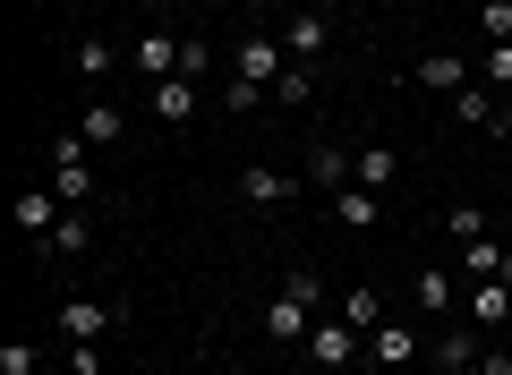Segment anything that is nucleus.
<instances>
[{"instance_id":"f257e3e1","label":"nucleus","mask_w":512,"mask_h":375,"mask_svg":"<svg viewBox=\"0 0 512 375\" xmlns=\"http://www.w3.org/2000/svg\"><path fill=\"white\" fill-rule=\"evenodd\" d=\"M299 350H308V367H325V375H342L350 367V358H359V324H350V316H316V333L308 341H299Z\"/></svg>"},{"instance_id":"e433bc0d","label":"nucleus","mask_w":512,"mask_h":375,"mask_svg":"<svg viewBox=\"0 0 512 375\" xmlns=\"http://www.w3.org/2000/svg\"><path fill=\"white\" fill-rule=\"evenodd\" d=\"M393 375H410V367H393Z\"/></svg>"},{"instance_id":"f704fd0d","label":"nucleus","mask_w":512,"mask_h":375,"mask_svg":"<svg viewBox=\"0 0 512 375\" xmlns=\"http://www.w3.org/2000/svg\"><path fill=\"white\" fill-rule=\"evenodd\" d=\"M495 282H504V290H512V248H504V265H495Z\"/></svg>"},{"instance_id":"a211bd4d","label":"nucleus","mask_w":512,"mask_h":375,"mask_svg":"<svg viewBox=\"0 0 512 375\" xmlns=\"http://www.w3.org/2000/svg\"><path fill=\"white\" fill-rule=\"evenodd\" d=\"M367 341H376L384 375H393V367H410V358H419V333H410V324H376V333H367Z\"/></svg>"},{"instance_id":"412c9836","label":"nucleus","mask_w":512,"mask_h":375,"mask_svg":"<svg viewBox=\"0 0 512 375\" xmlns=\"http://www.w3.org/2000/svg\"><path fill=\"white\" fill-rule=\"evenodd\" d=\"M120 128H128V111H111V103H86V128H77V137H86V145H120Z\"/></svg>"},{"instance_id":"0eeeda50","label":"nucleus","mask_w":512,"mask_h":375,"mask_svg":"<svg viewBox=\"0 0 512 375\" xmlns=\"http://www.w3.org/2000/svg\"><path fill=\"white\" fill-rule=\"evenodd\" d=\"M299 188H291V171H274V162H248L239 171V205H256V214H274V205H291Z\"/></svg>"},{"instance_id":"2f4dec72","label":"nucleus","mask_w":512,"mask_h":375,"mask_svg":"<svg viewBox=\"0 0 512 375\" xmlns=\"http://www.w3.org/2000/svg\"><path fill=\"white\" fill-rule=\"evenodd\" d=\"M282 290H299L308 307H325V282H316V265H291V282H282Z\"/></svg>"},{"instance_id":"f03ea898","label":"nucleus","mask_w":512,"mask_h":375,"mask_svg":"<svg viewBox=\"0 0 512 375\" xmlns=\"http://www.w3.org/2000/svg\"><path fill=\"white\" fill-rule=\"evenodd\" d=\"M282 69H291L282 35H248V43L231 52V77H248V86H265V94H274V77H282Z\"/></svg>"},{"instance_id":"6ab92c4d","label":"nucleus","mask_w":512,"mask_h":375,"mask_svg":"<svg viewBox=\"0 0 512 375\" xmlns=\"http://www.w3.org/2000/svg\"><path fill=\"white\" fill-rule=\"evenodd\" d=\"M77 248H86V205H69L52 222V239H43V256H77Z\"/></svg>"},{"instance_id":"9b49d317","label":"nucleus","mask_w":512,"mask_h":375,"mask_svg":"<svg viewBox=\"0 0 512 375\" xmlns=\"http://www.w3.org/2000/svg\"><path fill=\"white\" fill-rule=\"evenodd\" d=\"M478 350H487V341L470 333V316H453V324L436 333V375H453V367H478Z\"/></svg>"},{"instance_id":"ddd939ff","label":"nucleus","mask_w":512,"mask_h":375,"mask_svg":"<svg viewBox=\"0 0 512 375\" xmlns=\"http://www.w3.org/2000/svg\"><path fill=\"white\" fill-rule=\"evenodd\" d=\"M453 120H470V128H495V137H504V128H512L504 111H495V86H478V77H470V86L453 94Z\"/></svg>"},{"instance_id":"b1692460","label":"nucleus","mask_w":512,"mask_h":375,"mask_svg":"<svg viewBox=\"0 0 512 375\" xmlns=\"http://www.w3.org/2000/svg\"><path fill=\"white\" fill-rule=\"evenodd\" d=\"M274 103H291V111H299V103H316V77H308V60H291V69L274 77Z\"/></svg>"},{"instance_id":"c85d7f7f","label":"nucleus","mask_w":512,"mask_h":375,"mask_svg":"<svg viewBox=\"0 0 512 375\" xmlns=\"http://www.w3.org/2000/svg\"><path fill=\"white\" fill-rule=\"evenodd\" d=\"M478 26H487V43H512V0H478Z\"/></svg>"},{"instance_id":"bb28decb","label":"nucleus","mask_w":512,"mask_h":375,"mask_svg":"<svg viewBox=\"0 0 512 375\" xmlns=\"http://www.w3.org/2000/svg\"><path fill=\"white\" fill-rule=\"evenodd\" d=\"M0 375H43V350L35 341H0Z\"/></svg>"},{"instance_id":"4468645a","label":"nucleus","mask_w":512,"mask_h":375,"mask_svg":"<svg viewBox=\"0 0 512 375\" xmlns=\"http://www.w3.org/2000/svg\"><path fill=\"white\" fill-rule=\"evenodd\" d=\"M146 94H154V120H171V128L197 120V77H163V86H146Z\"/></svg>"},{"instance_id":"a878e982","label":"nucleus","mask_w":512,"mask_h":375,"mask_svg":"<svg viewBox=\"0 0 512 375\" xmlns=\"http://www.w3.org/2000/svg\"><path fill=\"white\" fill-rule=\"evenodd\" d=\"M214 69H222V60H214V43H205V35H180V77H197V86H205Z\"/></svg>"},{"instance_id":"dca6fc26","label":"nucleus","mask_w":512,"mask_h":375,"mask_svg":"<svg viewBox=\"0 0 512 375\" xmlns=\"http://www.w3.org/2000/svg\"><path fill=\"white\" fill-rule=\"evenodd\" d=\"M350 179H359V188H393V179H402V154H393V145H359Z\"/></svg>"},{"instance_id":"f3484780","label":"nucleus","mask_w":512,"mask_h":375,"mask_svg":"<svg viewBox=\"0 0 512 375\" xmlns=\"http://www.w3.org/2000/svg\"><path fill=\"white\" fill-rule=\"evenodd\" d=\"M333 214H342L350 231H376L384 205H376V188H359V179H350V188H333Z\"/></svg>"},{"instance_id":"cd10ccee","label":"nucleus","mask_w":512,"mask_h":375,"mask_svg":"<svg viewBox=\"0 0 512 375\" xmlns=\"http://www.w3.org/2000/svg\"><path fill=\"white\" fill-rule=\"evenodd\" d=\"M444 231H453V248H470V239H487V214H478V205H453Z\"/></svg>"},{"instance_id":"423d86ee","label":"nucleus","mask_w":512,"mask_h":375,"mask_svg":"<svg viewBox=\"0 0 512 375\" xmlns=\"http://www.w3.org/2000/svg\"><path fill=\"white\" fill-rule=\"evenodd\" d=\"M325 43H333L325 9H291V18H282V52H291V60H325Z\"/></svg>"},{"instance_id":"393cba45","label":"nucleus","mask_w":512,"mask_h":375,"mask_svg":"<svg viewBox=\"0 0 512 375\" xmlns=\"http://www.w3.org/2000/svg\"><path fill=\"white\" fill-rule=\"evenodd\" d=\"M478 86L512 94V43H487V52H478Z\"/></svg>"},{"instance_id":"2eb2a0df","label":"nucleus","mask_w":512,"mask_h":375,"mask_svg":"<svg viewBox=\"0 0 512 375\" xmlns=\"http://www.w3.org/2000/svg\"><path fill=\"white\" fill-rule=\"evenodd\" d=\"M461 316H470V324H512V290H504V282H470Z\"/></svg>"},{"instance_id":"20e7f679","label":"nucleus","mask_w":512,"mask_h":375,"mask_svg":"<svg viewBox=\"0 0 512 375\" xmlns=\"http://www.w3.org/2000/svg\"><path fill=\"white\" fill-rule=\"evenodd\" d=\"M128 69L146 77V86L180 77V35H171V26H146V35H137V52H128Z\"/></svg>"},{"instance_id":"7c9ffc66","label":"nucleus","mask_w":512,"mask_h":375,"mask_svg":"<svg viewBox=\"0 0 512 375\" xmlns=\"http://www.w3.org/2000/svg\"><path fill=\"white\" fill-rule=\"evenodd\" d=\"M222 103H231V111H256V103H265V86H248V77H222Z\"/></svg>"},{"instance_id":"4be33fe9","label":"nucleus","mask_w":512,"mask_h":375,"mask_svg":"<svg viewBox=\"0 0 512 375\" xmlns=\"http://www.w3.org/2000/svg\"><path fill=\"white\" fill-rule=\"evenodd\" d=\"M333 316H350L359 333H376V324H384V299H376V290H342V307H333Z\"/></svg>"},{"instance_id":"5701e85b","label":"nucleus","mask_w":512,"mask_h":375,"mask_svg":"<svg viewBox=\"0 0 512 375\" xmlns=\"http://www.w3.org/2000/svg\"><path fill=\"white\" fill-rule=\"evenodd\" d=\"M453 265L470 273V282H495V265H504V248H495V239H470V248H461Z\"/></svg>"},{"instance_id":"1a4fd4ad","label":"nucleus","mask_w":512,"mask_h":375,"mask_svg":"<svg viewBox=\"0 0 512 375\" xmlns=\"http://www.w3.org/2000/svg\"><path fill=\"white\" fill-rule=\"evenodd\" d=\"M60 333H69V341H103L111 333V324H120V307H94V299H60Z\"/></svg>"},{"instance_id":"c9c22d12","label":"nucleus","mask_w":512,"mask_h":375,"mask_svg":"<svg viewBox=\"0 0 512 375\" xmlns=\"http://www.w3.org/2000/svg\"><path fill=\"white\" fill-rule=\"evenodd\" d=\"M453 375H478V367H453Z\"/></svg>"},{"instance_id":"7ed1b4c3","label":"nucleus","mask_w":512,"mask_h":375,"mask_svg":"<svg viewBox=\"0 0 512 375\" xmlns=\"http://www.w3.org/2000/svg\"><path fill=\"white\" fill-rule=\"evenodd\" d=\"M52 188H60V205H86V197H94L86 137H52Z\"/></svg>"},{"instance_id":"9d476101","label":"nucleus","mask_w":512,"mask_h":375,"mask_svg":"<svg viewBox=\"0 0 512 375\" xmlns=\"http://www.w3.org/2000/svg\"><path fill=\"white\" fill-rule=\"evenodd\" d=\"M60 214H69V205H60V188H18V231H26V239H52Z\"/></svg>"},{"instance_id":"39448f33","label":"nucleus","mask_w":512,"mask_h":375,"mask_svg":"<svg viewBox=\"0 0 512 375\" xmlns=\"http://www.w3.org/2000/svg\"><path fill=\"white\" fill-rule=\"evenodd\" d=\"M308 333H316V307L299 299V290H274V299H265V341L291 350V341H308Z\"/></svg>"},{"instance_id":"72a5a7b5","label":"nucleus","mask_w":512,"mask_h":375,"mask_svg":"<svg viewBox=\"0 0 512 375\" xmlns=\"http://www.w3.org/2000/svg\"><path fill=\"white\" fill-rule=\"evenodd\" d=\"M478 375H512V350L495 341V350H478Z\"/></svg>"},{"instance_id":"6e6552de","label":"nucleus","mask_w":512,"mask_h":375,"mask_svg":"<svg viewBox=\"0 0 512 375\" xmlns=\"http://www.w3.org/2000/svg\"><path fill=\"white\" fill-rule=\"evenodd\" d=\"M410 299H419V316H444V324L461 316V282H453L444 265H419V282H410Z\"/></svg>"},{"instance_id":"f8f14e48","label":"nucleus","mask_w":512,"mask_h":375,"mask_svg":"<svg viewBox=\"0 0 512 375\" xmlns=\"http://www.w3.org/2000/svg\"><path fill=\"white\" fill-rule=\"evenodd\" d=\"M410 77H419L427 94H461V86H470V60H461V52H427Z\"/></svg>"},{"instance_id":"c756f323","label":"nucleus","mask_w":512,"mask_h":375,"mask_svg":"<svg viewBox=\"0 0 512 375\" xmlns=\"http://www.w3.org/2000/svg\"><path fill=\"white\" fill-rule=\"evenodd\" d=\"M103 69H111V43L86 35V43H77V77H103Z\"/></svg>"},{"instance_id":"473e14b6","label":"nucleus","mask_w":512,"mask_h":375,"mask_svg":"<svg viewBox=\"0 0 512 375\" xmlns=\"http://www.w3.org/2000/svg\"><path fill=\"white\" fill-rule=\"evenodd\" d=\"M69 375H103V358H94V341H69Z\"/></svg>"},{"instance_id":"aec40b11","label":"nucleus","mask_w":512,"mask_h":375,"mask_svg":"<svg viewBox=\"0 0 512 375\" xmlns=\"http://www.w3.org/2000/svg\"><path fill=\"white\" fill-rule=\"evenodd\" d=\"M308 179H316V188H350V154H342V145H316V154H308Z\"/></svg>"}]
</instances>
